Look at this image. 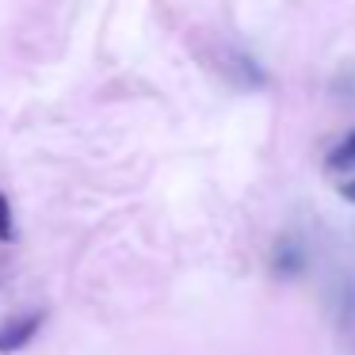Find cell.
<instances>
[{
  "label": "cell",
  "mask_w": 355,
  "mask_h": 355,
  "mask_svg": "<svg viewBox=\"0 0 355 355\" xmlns=\"http://www.w3.org/2000/svg\"><path fill=\"white\" fill-rule=\"evenodd\" d=\"M42 313H27V317H12V321L0 324V355H12L19 347L31 344V336L39 332Z\"/></svg>",
  "instance_id": "6da1fadb"
},
{
  "label": "cell",
  "mask_w": 355,
  "mask_h": 355,
  "mask_svg": "<svg viewBox=\"0 0 355 355\" xmlns=\"http://www.w3.org/2000/svg\"><path fill=\"white\" fill-rule=\"evenodd\" d=\"M324 168H329V172H347V168H355V134H347V138L340 141L336 149H332L329 161H324Z\"/></svg>",
  "instance_id": "7a4b0ae2"
},
{
  "label": "cell",
  "mask_w": 355,
  "mask_h": 355,
  "mask_svg": "<svg viewBox=\"0 0 355 355\" xmlns=\"http://www.w3.org/2000/svg\"><path fill=\"white\" fill-rule=\"evenodd\" d=\"M0 241H16V222H12L8 195H0Z\"/></svg>",
  "instance_id": "3957f363"
},
{
  "label": "cell",
  "mask_w": 355,
  "mask_h": 355,
  "mask_svg": "<svg viewBox=\"0 0 355 355\" xmlns=\"http://www.w3.org/2000/svg\"><path fill=\"white\" fill-rule=\"evenodd\" d=\"M340 195H344L347 202H355V176H347V180H340Z\"/></svg>",
  "instance_id": "277c9868"
}]
</instances>
